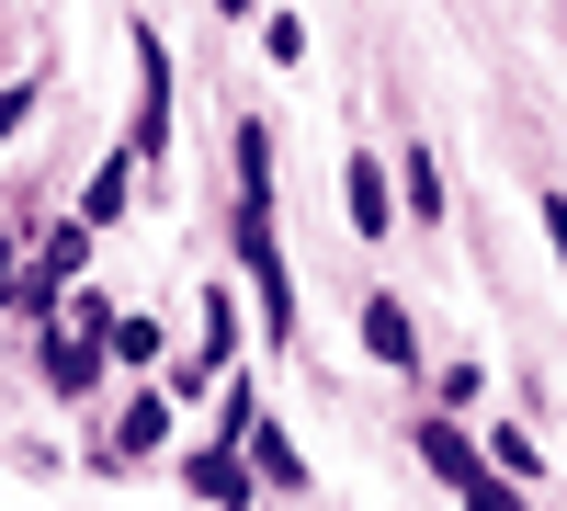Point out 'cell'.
Listing matches in <instances>:
<instances>
[{
	"instance_id": "obj_11",
	"label": "cell",
	"mask_w": 567,
	"mask_h": 511,
	"mask_svg": "<svg viewBox=\"0 0 567 511\" xmlns=\"http://www.w3.org/2000/svg\"><path fill=\"white\" fill-rule=\"evenodd\" d=\"M454 500H465V511H523V489H511V478H499V467H477V478H465V489H454Z\"/></svg>"
},
{
	"instance_id": "obj_10",
	"label": "cell",
	"mask_w": 567,
	"mask_h": 511,
	"mask_svg": "<svg viewBox=\"0 0 567 511\" xmlns=\"http://www.w3.org/2000/svg\"><path fill=\"white\" fill-rule=\"evenodd\" d=\"M488 467L523 489V478H534V432H511V421H499V432H488Z\"/></svg>"
},
{
	"instance_id": "obj_9",
	"label": "cell",
	"mask_w": 567,
	"mask_h": 511,
	"mask_svg": "<svg viewBox=\"0 0 567 511\" xmlns=\"http://www.w3.org/2000/svg\"><path fill=\"white\" fill-rule=\"evenodd\" d=\"M159 432H171V409H159V398H136L125 421H114V443H125V454H159Z\"/></svg>"
},
{
	"instance_id": "obj_12",
	"label": "cell",
	"mask_w": 567,
	"mask_h": 511,
	"mask_svg": "<svg viewBox=\"0 0 567 511\" xmlns=\"http://www.w3.org/2000/svg\"><path fill=\"white\" fill-rule=\"evenodd\" d=\"M125 182H136V160H103V171H91V216H125Z\"/></svg>"
},
{
	"instance_id": "obj_15",
	"label": "cell",
	"mask_w": 567,
	"mask_h": 511,
	"mask_svg": "<svg viewBox=\"0 0 567 511\" xmlns=\"http://www.w3.org/2000/svg\"><path fill=\"white\" fill-rule=\"evenodd\" d=\"M216 12H250V0H216Z\"/></svg>"
},
{
	"instance_id": "obj_1",
	"label": "cell",
	"mask_w": 567,
	"mask_h": 511,
	"mask_svg": "<svg viewBox=\"0 0 567 511\" xmlns=\"http://www.w3.org/2000/svg\"><path fill=\"white\" fill-rule=\"evenodd\" d=\"M103 330H114V307H103V296H80V318L45 341V387H58V398H80V387H91V364H103Z\"/></svg>"
},
{
	"instance_id": "obj_5",
	"label": "cell",
	"mask_w": 567,
	"mask_h": 511,
	"mask_svg": "<svg viewBox=\"0 0 567 511\" xmlns=\"http://www.w3.org/2000/svg\"><path fill=\"white\" fill-rule=\"evenodd\" d=\"M420 467H432L443 489H465V478H477V443H465V432L443 421V409H432V421H420Z\"/></svg>"
},
{
	"instance_id": "obj_6",
	"label": "cell",
	"mask_w": 567,
	"mask_h": 511,
	"mask_svg": "<svg viewBox=\"0 0 567 511\" xmlns=\"http://www.w3.org/2000/svg\"><path fill=\"white\" fill-rule=\"evenodd\" d=\"M398 205H409L420 227H432V216L454 205V194H443V160H432V149H409V160H398Z\"/></svg>"
},
{
	"instance_id": "obj_2",
	"label": "cell",
	"mask_w": 567,
	"mask_h": 511,
	"mask_svg": "<svg viewBox=\"0 0 567 511\" xmlns=\"http://www.w3.org/2000/svg\"><path fill=\"white\" fill-rule=\"evenodd\" d=\"M171 149V58H159V34H136V160H159Z\"/></svg>"
},
{
	"instance_id": "obj_8",
	"label": "cell",
	"mask_w": 567,
	"mask_h": 511,
	"mask_svg": "<svg viewBox=\"0 0 567 511\" xmlns=\"http://www.w3.org/2000/svg\"><path fill=\"white\" fill-rule=\"evenodd\" d=\"M250 467H261L272 489H307V454H296V443H284L272 421H250Z\"/></svg>"
},
{
	"instance_id": "obj_14",
	"label": "cell",
	"mask_w": 567,
	"mask_h": 511,
	"mask_svg": "<svg viewBox=\"0 0 567 511\" xmlns=\"http://www.w3.org/2000/svg\"><path fill=\"white\" fill-rule=\"evenodd\" d=\"M0 296H12V239H0Z\"/></svg>"
},
{
	"instance_id": "obj_4",
	"label": "cell",
	"mask_w": 567,
	"mask_h": 511,
	"mask_svg": "<svg viewBox=\"0 0 567 511\" xmlns=\"http://www.w3.org/2000/svg\"><path fill=\"white\" fill-rule=\"evenodd\" d=\"M341 194H352V227H363V239H386V216H398V194H386V160H363V149H352Z\"/></svg>"
},
{
	"instance_id": "obj_13",
	"label": "cell",
	"mask_w": 567,
	"mask_h": 511,
	"mask_svg": "<svg viewBox=\"0 0 567 511\" xmlns=\"http://www.w3.org/2000/svg\"><path fill=\"white\" fill-rule=\"evenodd\" d=\"M545 239H556V262H567V194H545Z\"/></svg>"
},
{
	"instance_id": "obj_3",
	"label": "cell",
	"mask_w": 567,
	"mask_h": 511,
	"mask_svg": "<svg viewBox=\"0 0 567 511\" xmlns=\"http://www.w3.org/2000/svg\"><path fill=\"white\" fill-rule=\"evenodd\" d=\"M363 352H374V364H398V376L420 364V330H409V307H398V296H363Z\"/></svg>"
},
{
	"instance_id": "obj_7",
	"label": "cell",
	"mask_w": 567,
	"mask_h": 511,
	"mask_svg": "<svg viewBox=\"0 0 567 511\" xmlns=\"http://www.w3.org/2000/svg\"><path fill=\"white\" fill-rule=\"evenodd\" d=\"M182 478H194V500H216V511H250V467L239 454H194Z\"/></svg>"
}]
</instances>
